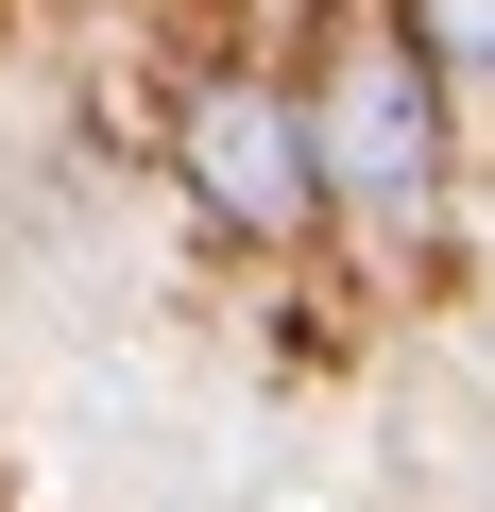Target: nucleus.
I'll return each instance as SVG.
<instances>
[{
  "mask_svg": "<svg viewBox=\"0 0 495 512\" xmlns=\"http://www.w3.org/2000/svg\"><path fill=\"white\" fill-rule=\"evenodd\" d=\"M308 154H325V188H342V205L410 222V205L444 188V103H427V69H410V52H342V69H325V103H308Z\"/></svg>",
  "mask_w": 495,
  "mask_h": 512,
  "instance_id": "f257e3e1",
  "label": "nucleus"
},
{
  "mask_svg": "<svg viewBox=\"0 0 495 512\" xmlns=\"http://www.w3.org/2000/svg\"><path fill=\"white\" fill-rule=\"evenodd\" d=\"M308 171H325V154H308V120H291L274 86H205V103H188V188H205L222 222L291 239V222H308Z\"/></svg>",
  "mask_w": 495,
  "mask_h": 512,
  "instance_id": "f03ea898",
  "label": "nucleus"
},
{
  "mask_svg": "<svg viewBox=\"0 0 495 512\" xmlns=\"http://www.w3.org/2000/svg\"><path fill=\"white\" fill-rule=\"evenodd\" d=\"M427 18H444V52H461V69H495V0H427Z\"/></svg>",
  "mask_w": 495,
  "mask_h": 512,
  "instance_id": "7ed1b4c3",
  "label": "nucleus"
}]
</instances>
